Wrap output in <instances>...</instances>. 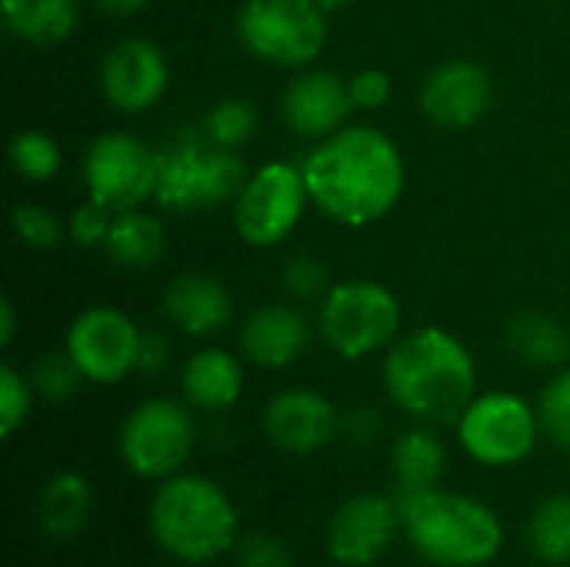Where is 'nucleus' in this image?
Returning <instances> with one entry per match:
<instances>
[{"label":"nucleus","mask_w":570,"mask_h":567,"mask_svg":"<svg viewBox=\"0 0 570 567\" xmlns=\"http://www.w3.org/2000/svg\"><path fill=\"white\" fill-rule=\"evenodd\" d=\"M301 170L311 201L347 227L381 221L404 190L401 150L374 127H341L307 154Z\"/></svg>","instance_id":"nucleus-1"},{"label":"nucleus","mask_w":570,"mask_h":567,"mask_svg":"<svg viewBox=\"0 0 570 567\" xmlns=\"http://www.w3.org/2000/svg\"><path fill=\"white\" fill-rule=\"evenodd\" d=\"M384 384L391 401L434 424L461 421L474 401L478 374L468 348L444 328H421L401 338L384 361Z\"/></svg>","instance_id":"nucleus-2"},{"label":"nucleus","mask_w":570,"mask_h":567,"mask_svg":"<svg viewBox=\"0 0 570 567\" xmlns=\"http://www.w3.org/2000/svg\"><path fill=\"white\" fill-rule=\"evenodd\" d=\"M401 525L411 545L441 567H481L504 545V528L491 508L468 495L438 488L401 491Z\"/></svg>","instance_id":"nucleus-3"},{"label":"nucleus","mask_w":570,"mask_h":567,"mask_svg":"<svg viewBox=\"0 0 570 567\" xmlns=\"http://www.w3.org/2000/svg\"><path fill=\"white\" fill-rule=\"evenodd\" d=\"M154 541L184 565H207L237 545V511L207 478L174 475L150 505Z\"/></svg>","instance_id":"nucleus-4"},{"label":"nucleus","mask_w":570,"mask_h":567,"mask_svg":"<svg viewBox=\"0 0 570 567\" xmlns=\"http://www.w3.org/2000/svg\"><path fill=\"white\" fill-rule=\"evenodd\" d=\"M247 177L237 150L217 144L204 127H190L157 150L154 201L167 211H204L237 201Z\"/></svg>","instance_id":"nucleus-5"},{"label":"nucleus","mask_w":570,"mask_h":567,"mask_svg":"<svg viewBox=\"0 0 570 567\" xmlns=\"http://www.w3.org/2000/svg\"><path fill=\"white\" fill-rule=\"evenodd\" d=\"M237 33L264 63L307 67L327 43V13L314 0H247L237 13Z\"/></svg>","instance_id":"nucleus-6"},{"label":"nucleus","mask_w":570,"mask_h":567,"mask_svg":"<svg viewBox=\"0 0 570 567\" xmlns=\"http://www.w3.org/2000/svg\"><path fill=\"white\" fill-rule=\"evenodd\" d=\"M397 328H401V304L384 284L347 281L324 294L321 334L347 361L387 348Z\"/></svg>","instance_id":"nucleus-7"},{"label":"nucleus","mask_w":570,"mask_h":567,"mask_svg":"<svg viewBox=\"0 0 570 567\" xmlns=\"http://www.w3.org/2000/svg\"><path fill=\"white\" fill-rule=\"evenodd\" d=\"M83 184L110 214L137 211L157 190V150L134 134H100L83 154Z\"/></svg>","instance_id":"nucleus-8"},{"label":"nucleus","mask_w":570,"mask_h":567,"mask_svg":"<svg viewBox=\"0 0 570 567\" xmlns=\"http://www.w3.org/2000/svg\"><path fill=\"white\" fill-rule=\"evenodd\" d=\"M194 421L190 414L164 398L137 404L120 431V454L127 468L140 478H174L194 454Z\"/></svg>","instance_id":"nucleus-9"},{"label":"nucleus","mask_w":570,"mask_h":567,"mask_svg":"<svg viewBox=\"0 0 570 567\" xmlns=\"http://www.w3.org/2000/svg\"><path fill=\"white\" fill-rule=\"evenodd\" d=\"M538 428L541 421L528 401L508 391H491L468 404L458 421V438L474 461L488 468H508L534 451Z\"/></svg>","instance_id":"nucleus-10"},{"label":"nucleus","mask_w":570,"mask_h":567,"mask_svg":"<svg viewBox=\"0 0 570 567\" xmlns=\"http://www.w3.org/2000/svg\"><path fill=\"white\" fill-rule=\"evenodd\" d=\"M307 201L311 194L304 184V170L274 160L247 177L244 190L234 201V227L254 247L281 244L297 227Z\"/></svg>","instance_id":"nucleus-11"},{"label":"nucleus","mask_w":570,"mask_h":567,"mask_svg":"<svg viewBox=\"0 0 570 567\" xmlns=\"http://www.w3.org/2000/svg\"><path fill=\"white\" fill-rule=\"evenodd\" d=\"M144 331L117 307H90L67 331V354L94 384H117L137 368Z\"/></svg>","instance_id":"nucleus-12"},{"label":"nucleus","mask_w":570,"mask_h":567,"mask_svg":"<svg viewBox=\"0 0 570 567\" xmlns=\"http://www.w3.org/2000/svg\"><path fill=\"white\" fill-rule=\"evenodd\" d=\"M401 528V508L381 495H357L337 508L327 525V551L337 565L367 567L381 561Z\"/></svg>","instance_id":"nucleus-13"},{"label":"nucleus","mask_w":570,"mask_h":567,"mask_svg":"<svg viewBox=\"0 0 570 567\" xmlns=\"http://www.w3.org/2000/svg\"><path fill=\"white\" fill-rule=\"evenodd\" d=\"M167 80L164 50L150 40H120L100 63V90L124 114L150 110L164 97Z\"/></svg>","instance_id":"nucleus-14"},{"label":"nucleus","mask_w":570,"mask_h":567,"mask_svg":"<svg viewBox=\"0 0 570 567\" xmlns=\"http://www.w3.org/2000/svg\"><path fill=\"white\" fill-rule=\"evenodd\" d=\"M354 100H351V87L341 74L334 70H307L301 74L281 100V117L284 124L311 140H324L331 134H337L347 117H351Z\"/></svg>","instance_id":"nucleus-15"},{"label":"nucleus","mask_w":570,"mask_h":567,"mask_svg":"<svg viewBox=\"0 0 570 567\" xmlns=\"http://www.w3.org/2000/svg\"><path fill=\"white\" fill-rule=\"evenodd\" d=\"M491 107V77L474 60L434 67L421 87V110L441 127H471Z\"/></svg>","instance_id":"nucleus-16"},{"label":"nucleus","mask_w":570,"mask_h":567,"mask_svg":"<svg viewBox=\"0 0 570 567\" xmlns=\"http://www.w3.org/2000/svg\"><path fill=\"white\" fill-rule=\"evenodd\" d=\"M264 431L287 454H314L337 434V411L324 394L311 388H291L267 404Z\"/></svg>","instance_id":"nucleus-17"},{"label":"nucleus","mask_w":570,"mask_h":567,"mask_svg":"<svg viewBox=\"0 0 570 567\" xmlns=\"http://www.w3.org/2000/svg\"><path fill=\"white\" fill-rule=\"evenodd\" d=\"M307 341H311V328L304 314L287 304H271V307L254 311L240 331V348L247 361H254L257 368H274V371L294 364L304 354Z\"/></svg>","instance_id":"nucleus-18"},{"label":"nucleus","mask_w":570,"mask_h":567,"mask_svg":"<svg viewBox=\"0 0 570 567\" xmlns=\"http://www.w3.org/2000/svg\"><path fill=\"white\" fill-rule=\"evenodd\" d=\"M164 311L180 331H187L194 338H207L230 324L234 301L217 277L180 274L164 291Z\"/></svg>","instance_id":"nucleus-19"},{"label":"nucleus","mask_w":570,"mask_h":567,"mask_svg":"<svg viewBox=\"0 0 570 567\" xmlns=\"http://www.w3.org/2000/svg\"><path fill=\"white\" fill-rule=\"evenodd\" d=\"M180 384L190 404L204 411H227L244 391V371L234 354L220 348H204L184 364Z\"/></svg>","instance_id":"nucleus-20"},{"label":"nucleus","mask_w":570,"mask_h":567,"mask_svg":"<svg viewBox=\"0 0 570 567\" xmlns=\"http://www.w3.org/2000/svg\"><path fill=\"white\" fill-rule=\"evenodd\" d=\"M3 23L17 40L50 47L73 33L77 0H0Z\"/></svg>","instance_id":"nucleus-21"},{"label":"nucleus","mask_w":570,"mask_h":567,"mask_svg":"<svg viewBox=\"0 0 570 567\" xmlns=\"http://www.w3.org/2000/svg\"><path fill=\"white\" fill-rule=\"evenodd\" d=\"M164 247H167L164 224L140 211L114 214L110 234L104 241V251L110 254V261L120 267H130V271H144V267L157 264L164 257Z\"/></svg>","instance_id":"nucleus-22"},{"label":"nucleus","mask_w":570,"mask_h":567,"mask_svg":"<svg viewBox=\"0 0 570 567\" xmlns=\"http://www.w3.org/2000/svg\"><path fill=\"white\" fill-rule=\"evenodd\" d=\"M90 505H94L90 485L73 471H60L43 485V491L37 498L40 528L53 538H70L87 525Z\"/></svg>","instance_id":"nucleus-23"},{"label":"nucleus","mask_w":570,"mask_h":567,"mask_svg":"<svg viewBox=\"0 0 570 567\" xmlns=\"http://www.w3.org/2000/svg\"><path fill=\"white\" fill-rule=\"evenodd\" d=\"M508 348L531 368H558L570 358V334L561 321L528 311L508 324Z\"/></svg>","instance_id":"nucleus-24"},{"label":"nucleus","mask_w":570,"mask_h":567,"mask_svg":"<svg viewBox=\"0 0 570 567\" xmlns=\"http://www.w3.org/2000/svg\"><path fill=\"white\" fill-rule=\"evenodd\" d=\"M391 461H394V475L401 481V491L438 488V478L444 471V444L431 431L414 428V431L397 438Z\"/></svg>","instance_id":"nucleus-25"},{"label":"nucleus","mask_w":570,"mask_h":567,"mask_svg":"<svg viewBox=\"0 0 570 567\" xmlns=\"http://www.w3.org/2000/svg\"><path fill=\"white\" fill-rule=\"evenodd\" d=\"M528 545L531 551L548 565H568L570 561V495H551L541 501L528 525Z\"/></svg>","instance_id":"nucleus-26"},{"label":"nucleus","mask_w":570,"mask_h":567,"mask_svg":"<svg viewBox=\"0 0 570 567\" xmlns=\"http://www.w3.org/2000/svg\"><path fill=\"white\" fill-rule=\"evenodd\" d=\"M257 124H261V117H257V107H254L250 100H244V97H227V100H220V104H214V107L207 110V117H204L200 127H204L217 144L237 150L240 144H247V140L254 137Z\"/></svg>","instance_id":"nucleus-27"},{"label":"nucleus","mask_w":570,"mask_h":567,"mask_svg":"<svg viewBox=\"0 0 570 567\" xmlns=\"http://www.w3.org/2000/svg\"><path fill=\"white\" fill-rule=\"evenodd\" d=\"M10 164L23 180H50L60 170V147L47 130H20L10 140Z\"/></svg>","instance_id":"nucleus-28"},{"label":"nucleus","mask_w":570,"mask_h":567,"mask_svg":"<svg viewBox=\"0 0 570 567\" xmlns=\"http://www.w3.org/2000/svg\"><path fill=\"white\" fill-rule=\"evenodd\" d=\"M80 368L73 364V358L63 351V354H43L33 361V371H30V384L47 398V401H67L77 394L80 388Z\"/></svg>","instance_id":"nucleus-29"},{"label":"nucleus","mask_w":570,"mask_h":567,"mask_svg":"<svg viewBox=\"0 0 570 567\" xmlns=\"http://www.w3.org/2000/svg\"><path fill=\"white\" fill-rule=\"evenodd\" d=\"M10 224H13V234L33 251H53L63 237L57 214L40 204H17L10 214Z\"/></svg>","instance_id":"nucleus-30"},{"label":"nucleus","mask_w":570,"mask_h":567,"mask_svg":"<svg viewBox=\"0 0 570 567\" xmlns=\"http://www.w3.org/2000/svg\"><path fill=\"white\" fill-rule=\"evenodd\" d=\"M538 421L558 448L570 451V371H561L544 388L538 404Z\"/></svg>","instance_id":"nucleus-31"},{"label":"nucleus","mask_w":570,"mask_h":567,"mask_svg":"<svg viewBox=\"0 0 570 567\" xmlns=\"http://www.w3.org/2000/svg\"><path fill=\"white\" fill-rule=\"evenodd\" d=\"M30 414V388L13 368H0V434L13 438Z\"/></svg>","instance_id":"nucleus-32"},{"label":"nucleus","mask_w":570,"mask_h":567,"mask_svg":"<svg viewBox=\"0 0 570 567\" xmlns=\"http://www.w3.org/2000/svg\"><path fill=\"white\" fill-rule=\"evenodd\" d=\"M281 287L291 294V297H301V301H311V297H321L327 294V271L324 264H317L314 257H291L281 271Z\"/></svg>","instance_id":"nucleus-33"},{"label":"nucleus","mask_w":570,"mask_h":567,"mask_svg":"<svg viewBox=\"0 0 570 567\" xmlns=\"http://www.w3.org/2000/svg\"><path fill=\"white\" fill-rule=\"evenodd\" d=\"M110 224H114L110 211H107L104 204H97V201H87V204H80V207L70 214V221H67V237H70L77 247H100V244L107 241V234H110Z\"/></svg>","instance_id":"nucleus-34"},{"label":"nucleus","mask_w":570,"mask_h":567,"mask_svg":"<svg viewBox=\"0 0 570 567\" xmlns=\"http://www.w3.org/2000/svg\"><path fill=\"white\" fill-rule=\"evenodd\" d=\"M237 567H294L291 548L271 535H250L237 548Z\"/></svg>","instance_id":"nucleus-35"},{"label":"nucleus","mask_w":570,"mask_h":567,"mask_svg":"<svg viewBox=\"0 0 570 567\" xmlns=\"http://www.w3.org/2000/svg\"><path fill=\"white\" fill-rule=\"evenodd\" d=\"M347 87H351V100H354L357 110H377V107H384L387 97H391V77H387L384 70H374V67L357 70V74L347 80Z\"/></svg>","instance_id":"nucleus-36"},{"label":"nucleus","mask_w":570,"mask_h":567,"mask_svg":"<svg viewBox=\"0 0 570 567\" xmlns=\"http://www.w3.org/2000/svg\"><path fill=\"white\" fill-rule=\"evenodd\" d=\"M167 364V344L160 334H144L140 338V354H137V371L154 374Z\"/></svg>","instance_id":"nucleus-37"},{"label":"nucleus","mask_w":570,"mask_h":567,"mask_svg":"<svg viewBox=\"0 0 570 567\" xmlns=\"http://www.w3.org/2000/svg\"><path fill=\"white\" fill-rule=\"evenodd\" d=\"M100 10L107 13H117V17H130V13H140L150 0H94Z\"/></svg>","instance_id":"nucleus-38"},{"label":"nucleus","mask_w":570,"mask_h":567,"mask_svg":"<svg viewBox=\"0 0 570 567\" xmlns=\"http://www.w3.org/2000/svg\"><path fill=\"white\" fill-rule=\"evenodd\" d=\"M13 328H17V317H13V304L3 297L0 301V344L7 348L13 341Z\"/></svg>","instance_id":"nucleus-39"},{"label":"nucleus","mask_w":570,"mask_h":567,"mask_svg":"<svg viewBox=\"0 0 570 567\" xmlns=\"http://www.w3.org/2000/svg\"><path fill=\"white\" fill-rule=\"evenodd\" d=\"M324 13H334V10H341V7H347L351 0H314Z\"/></svg>","instance_id":"nucleus-40"}]
</instances>
